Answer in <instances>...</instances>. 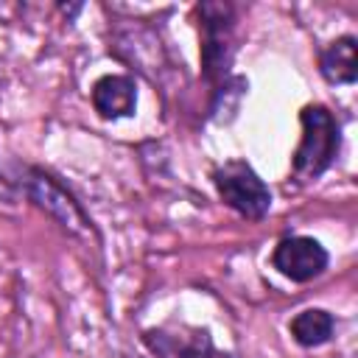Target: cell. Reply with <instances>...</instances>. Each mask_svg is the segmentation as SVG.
Wrapping results in <instances>:
<instances>
[{
  "label": "cell",
  "instance_id": "obj_1",
  "mask_svg": "<svg viewBox=\"0 0 358 358\" xmlns=\"http://www.w3.org/2000/svg\"><path fill=\"white\" fill-rule=\"evenodd\" d=\"M299 123H302V137L291 159V173L299 182H313L336 162L341 148V126L324 103L302 106Z\"/></svg>",
  "mask_w": 358,
  "mask_h": 358
},
{
  "label": "cell",
  "instance_id": "obj_2",
  "mask_svg": "<svg viewBox=\"0 0 358 358\" xmlns=\"http://www.w3.org/2000/svg\"><path fill=\"white\" fill-rule=\"evenodd\" d=\"M213 185L221 196V201L235 210L241 218L260 221L271 210V190L268 185L255 173V168L243 159H227L213 171Z\"/></svg>",
  "mask_w": 358,
  "mask_h": 358
},
{
  "label": "cell",
  "instance_id": "obj_3",
  "mask_svg": "<svg viewBox=\"0 0 358 358\" xmlns=\"http://www.w3.org/2000/svg\"><path fill=\"white\" fill-rule=\"evenodd\" d=\"M201 73L210 84H227L235 53V8L229 3H201Z\"/></svg>",
  "mask_w": 358,
  "mask_h": 358
},
{
  "label": "cell",
  "instance_id": "obj_4",
  "mask_svg": "<svg viewBox=\"0 0 358 358\" xmlns=\"http://www.w3.org/2000/svg\"><path fill=\"white\" fill-rule=\"evenodd\" d=\"M20 185H22V190H25V196L39 207V210H45L50 218H56L67 232H73V235H87V232H92V227H90V218H87V213L81 210V204L73 199V193L56 179V176H50L48 171H42V168H25V176L20 179Z\"/></svg>",
  "mask_w": 358,
  "mask_h": 358
},
{
  "label": "cell",
  "instance_id": "obj_5",
  "mask_svg": "<svg viewBox=\"0 0 358 358\" xmlns=\"http://www.w3.org/2000/svg\"><path fill=\"white\" fill-rule=\"evenodd\" d=\"M327 263H330L327 249L316 238H308V235L282 238L274 246V255H271V266L282 277H288L291 282H310V280H316L319 274H324Z\"/></svg>",
  "mask_w": 358,
  "mask_h": 358
},
{
  "label": "cell",
  "instance_id": "obj_6",
  "mask_svg": "<svg viewBox=\"0 0 358 358\" xmlns=\"http://www.w3.org/2000/svg\"><path fill=\"white\" fill-rule=\"evenodd\" d=\"M145 347L157 358H232L229 352L218 350L207 330H168L151 327L143 333Z\"/></svg>",
  "mask_w": 358,
  "mask_h": 358
},
{
  "label": "cell",
  "instance_id": "obj_7",
  "mask_svg": "<svg viewBox=\"0 0 358 358\" xmlns=\"http://www.w3.org/2000/svg\"><path fill=\"white\" fill-rule=\"evenodd\" d=\"M92 106L103 120L131 117L137 109V84L129 76H101L92 84Z\"/></svg>",
  "mask_w": 358,
  "mask_h": 358
},
{
  "label": "cell",
  "instance_id": "obj_8",
  "mask_svg": "<svg viewBox=\"0 0 358 358\" xmlns=\"http://www.w3.org/2000/svg\"><path fill=\"white\" fill-rule=\"evenodd\" d=\"M319 73L327 84H355L358 78V39L344 34L333 39L319 56Z\"/></svg>",
  "mask_w": 358,
  "mask_h": 358
},
{
  "label": "cell",
  "instance_id": "obj_9",
  "mask_svg": "<svg viewBox=\"0 0 358 358\" xmlns=\"http://www.w3.org/2000/svg\"><path fill=\"white\" fill-rule=\"evenodd\" d=\"M333 327H336V319L324 308H305L288 322V330H291L294 341L305 350L327 344L333 338Z\"/></svg>",
  "mask_w": 358,
  "mask_h": 358
}]
</instances>
